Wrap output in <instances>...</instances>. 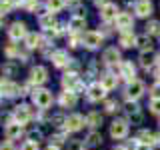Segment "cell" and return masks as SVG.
<instances>
[{"instance_id": "1", "label": "cell", "mask_w": 160, "mask_h": 150, "mask_svg": "<svg viewBox=\"0 0 160 150\" xmlns=\"http://www.w3.org/2000/svg\"><path fill=\"white\" fill-rule=\"evenodd\" d=\"M32 100L38 108L46 110L50 104H52V94H50V90H46V88H38V90L32 92Z\"/></svg>"}, {"instance_id": "2", "label": "cell", "mask_w": 160, "mask_h": 150, "mask_svg": "<svg viewBox=\"0 0 160 150\" xmlns=\"http://www.w3.org/2000/svg\"><path fill=\"white\" fill-rule=\"evenodd\" d=\"M82 44L86 48H90V50L98 48L100 44H102V34H100V32H94V30H88V32L82 34Z\"/></svg>"}, {"instance_id": "3", "label": "cell", "mask_w": 160, "mask_h": 150, "mask_svg": "<svg viewBox=\"0 0 160 150\" xmlns=\"http://www.w3.org/2000/svg\"><path fill=\"white\" fill-rule=\"evenodd\" d=\"M128 134V122L126 120H114L112 124H110V136L112 138H116V140H120V138H124Z\"/></svg>"}, {"instance_id": "4", "label": "cell", "mask_w": 160, "mask_h": 150, "mask_svg": "<svg viewBox=\"0 0 160 150\" xmlns=\"http://www.w3.org/2000/svg\"><path fill=\"white\" fill-rule=\"evenodd\" d=\"M84 124H86V120H84V116H80V114H70V116L64 120V128H66L68 132H78Z\"/></svg>"}, {"instance_id": "5", "label": "cell", "mask_w": 160, "mask_h": 150, "mask_svg": "<svg viewBox=\"0 0 160 150\" xmlns=\"http://www.w3.org/2000/svg\"><path fill=\"white\" fill-rule=\"evenodd\" d=\"M8 36H10V40H14V42H18V40L26 38V36H28L26 24H24V22H14L12 26L8 28Z\"/></svg>"}, {"instance_id": "6", "label": "cell", "mask_w": 160, "mask_h": 150, "mask_svg": "<svg viewBox=\"0 0 160 150\" xmlns=\"http://www.w3.org/2000/svg\"><path fill=\"white\" fill-rule=\"evenodd\" d=\"M144 94V82H140V80H132V82H128L126 86V98L128 100H136Z\"/></svg>"}, {"instance_id": "7", "label": "cell", "mask_w": 160, "mask_h": 150, "mask_svg": "<svg viewBox=\"0 0 160 150\" xmlns=\"http://www.w3.org/2000/svg\"><path fill=\"white\" fill-rule=\"evenodd\" d=\"M108 90L102 86V82H94L88 86V100H92V102H98V100H102L106 96Z\"/></svg>"}, {"instance_id": "8", "label": "cell", "mask_w": 160, "mask_h": 150, "mask_svg": "<svg viewBox=\"0 0 160 150\" xmlns=\"http://www.w3.org/2000/svg\"><path fill=\"white\" fill-rule=\"evenodd\" d=\"M62 86L72 92V90H80V88H82V84H80L76 72H66V74L62 76Z\"/></svg>"}, {"instance_id": "9", "label": "cell", "mask_w": 160, "mask_h": 150, "mask_svg": "<svg viewBox=\"0 0 160 150\" xmlns=\"http://www.w3.org/2000/svg\"><path fill=\"white\" fill-rule=\"evenodd\" d=\"M48 80V70L44 66H34L32 70H30V82L32 84H44Z\"/></svg>"}, {"instance_id": "10", "label": "cell", "mask_w": 160, "mask_h": 150, "mask_svg": "<svg viewBox=\"0 0 160 150\" xmlns=\"http://www.w3.org/2000/svg\"><path fill=\"white\" fill-rule=\"evenodd\" d=\"M30 118H32V108H30V106L22 104V106H16V108H14V122L26 124Z\"/></svg>"}, {"instance_id": "11", "label": "cell", "mask_w": 160, "mask_h": 150, "mask_svg": "<svg viewBox=\"0 0 160 150\" xmlns=\"http://www.w3.org/2000/svg\"><path fill=\"white\" fill-rule=\"evenodd\" d=\"M118 14H120V10H118L116 4H112V2H108L106 6L100 8V16H102V20H106V22H110V20H116Z\"/></svg>"}, {"instance_id": "12", "label": "cell", "mask_w": 160, "mask_h": 150, "mask_svg": "<svg viewBox=\"0 0 160 150\" xmlns=\"http://www.w3.org/2000/svg\"><path fill=\"white\" fill-rule=\"evenodd\" d=\"M134 12H136V16H140V18H148L150 14H152V2H150V0H138V2L134 4Z\"/></svg>"}, {"instance_id": "13", "label": "cell", "mask_w": 160, "mask_h": 150, "mask_svg": "<svg viewBox=\"0 0 160 150\" xmlns=\"http://www.w3.org/2000/svg\"><path fill=\"white\" fill-rule=\"evenodd\" d=\"M114 22H116V28H118V30H122V32H128V30L132 28V22H134V20H132V16H130L128 12H120L118 18L114 20Z\"/></svg>"}, {"instance_id": "14", "label": "cell", "mask_w": 160, "mask_h": 150, "mask_svg": "<svg viewBox=\"0 0 160 150\" xmlns=\"http://www.w3.org/2000/svg\"><path fill=\"white\" fill-rule=\"evenodd\" d=\"M102 62L104 64H108V66H114V64H120V52L116 48H106L104 50V54H102Z\"/></svg>"}, {"instance_id": "15", "label": "cell", "mask_w": 160, "mask_h": 150, "mask_svg": "<svg viewBox=\"0 0 160 150\" xmlns=\"http://www.w3.org/2000/svg\"><path fill=\"white\" fill-rule=\"evenodd\" d=\"M120 76H122L124 80H128V82H132L134 76H136V70H134L132 62H120Z\"/></svg>"}, {"instance_id": "16", "label": "cell", "mask_w": 160, "mask_h": 150, "mask_svg": "<svg viewBox=\"0 0 160 150\" xmlns=\"http://www.w3.org/2000/svg\"><path fill=\"white\" fill-rule=\"evenodd\" d=\"M76 92H70V90H66V92L60 94V106L62 108H72L76 106Z\"/></svg>"}, {"instance_id": "17", "label": "cell", "mask_w": 160, "mask_h": 150, "mask_svg": "<svg viewBox=\"0 0 160 150\" xmlns=\"http://www.w3.org/2000/svg\"><path fill=\"white\" fill-rule=\"evenodd\" d=\"M70 60H72V58H68V54L64 52V50H58V52H54V54H52V62H54V66H56V68H64V66H68Z\"/></svg>"}, {"instance_id": "18", "label": "cell", "mask_w": 160, "mask_h": 150, "mask_svg": "<svg viewBox=\"0 0 160 150\" xmlns=\"http://www.w3.org/2000/svg\"><path fill=\"white\" fill-rule=\"evenodd\" d=\"M22 126H24V124H20V122H10V124H6V136H8V140L20 138V134H22Z\"/></svg>"}, {"instance_id": "19", "label": "cell", "mask_w": 160, "mask_h": 150, "mask_svg": "<svg viewBox=\"0 0 160 150\" xmlns=\"http://www.w3.org/2000/svg\"><path fill=\"white\" fill-rule=\"evenodd\" d=\"M22 94V90L18 88V84L10 82V80H2V94L4 96H16V94Z\"/></svg>"}, {"instance_id": "20", "label": "cell", "mask_w": 160, "mask_h": 150, "mask_svg": "<svg viewBox=\"0 0 160 150\" xmlns=\"http://www.w3.org/2000/svg\"><path fill=\"white\" fill-rule=\"evenodd\" d=\"M38 24H40V28H42V30H52V28L58 26L52 14H42V16L38 18Z\"/></svg>"}, {"instance_id": "21", "label": "cell", "mask_w": 160, "mask_h": 150, "mask_svg": "<svg viewBox=\"0 0 160 150\" xmlns=\"http://www.w3.org/2000/svg\"><path fill=\"white\" fill-rule=\"evenodd\" d=\"M136 38L138 36H134L132 32H122V36H120V44H122L124 48H130V46H136Z\"/></svg>"}, {"instance_id": "22", "label": "cell", "mask_w": 160, "mask_h": 150, "mask_svg": "<svg viewBox=\"0 0 160 150\" xmlns=\"http://www.w3.org/2000/svg\"><path fill=\"white\" fill-rule=\"evenodd\" d=\"M24 42H26V48H30V50H32V48H38V46H42V44H40V42H42V38H40L36 32H30L28 36L24 38Z\"/></svg>"}, {"instance_id": "23", "label": "cell", "mask_w": 160, "mask_h": 150, "mask_svg": "<svg viewBox=\"0 0 160 150\" xmlns=\"http://www.w3.org/2000/svg\"><path fill=\"white\" fill-rule=\"evenodd\" d=\"M136 46L142 50V52H150V48H152V40H150L148 34H146V36H138L136 38Z\"/></svg>"}, {"instance_id": "24", "label": "cell", "mask_w": 160, "mask_h": 150, "mask_svg": "<svg viewBox=\"0 0 160 150\" xmlns=\"http://www.w3.org/2000/svg\"><path fill=\"white\" fill-rule=\"evenodd\" d=\"M116 84H118V78L114 76V74H104V76H102V86L106 90H114Z\"/></svg>"}, {"instance_id": "25", "label": "cell", "mask_w": 160, "mask_h": 150, "mask_svg": "<svg viewBox=\"0 0 160 150\" xmlns=\"http://www.w3.org/2000/svg\"><path fill=\"white\" fill-rule=\"evenodd\" d=\"M68 28H70V32H78L80 28H84V16H74V18H70Z\"/></svg>"}, {"instance_id": "26", "label": "cell", "mask_w": 160, "mask_h": 150, "mask_svg": "<svg viewBox=\"0 0 160 150\" xmlns=\"http://www.w3.org/2000/svg\"><path fill=\"white\" fill-rule=\"evenodd\" d=\"M100 122H102V116H100L98 112H90L88 116H86V124L90 128H96V126H100Z\"/></svg>"}, {"instance_id": "27", "label": "cell", "mask_w": 160, "mask_h": 150, "mask_svg": "<svg viewBox=\"0 0 160 150\" xmlns=\"http://www.w3.org/2000/svg\"><path fill=\"white\" fill-rule=\"evenodd\" d=\"M138 60H140V66L142 68H152V64H154V58H152L150 52H142Z\"/></svg>"}, {"instance_id": "28", "label": "cell", "mask_w": 160, "mask_h": 150, "mask_svg": "<svg viewBox=\"0 0 160 150\" xmlns=\"http://www.w3.org/2000/svg\"><path fill=\"white\" fill-rule=\"evenodd\" d=\"M46 8L50 10V14H54V12H60V10L64 8V0H48Z\"/></svg>"}, {"instance_id": "29", "label": "cell", "mask_w": 160, "mask_h": 150, "mask_svg": "<svg viewBox=\"0 0 160 150\" xmlns=\"http://www.w3.org/2000/svg\"><path fill=\"white\" fill-rule=\"evenodd\" d=\"M100 142H102V136H100V132H90L88 134V138H86V144L88 146H100Z\"/></svg>"}, {"instance_id": "30", "label": "cell", "mask_w": 160, "mask_h": 150, "mask_svg": "<svg viewBox=\"0 0 160 150\" xmlns=\"http://www.w3.org/2000/svg\"><path fill=\"white\" fill-rule=\"evenodd\" d=\"M146 34H160V22L150 20V22L146 24Z\"/></svg>"}, {"instance_id": "31", "label": "cell", "mask_w": 160, "mask_h": 150, "mask_svg": "<svg viewBox=\"0 0 160 150\" xmlns=\"http://www.w3.org/2000/svg\"><path fill=\"white\" fill-rule=\"evenodd\" d=\"M6 56L10 58V60H12V58H20V50L16 48V44H8V46H6Z\"/></svg>"}, {"instance_id": "32", "label": "cell", "mask_w": 160, "mask_h": 150, "mask_svg": "<svg viewBox=\"0 0 160 150\" xmlns=\"http://www.w3.org/2000/svg\"><path fill=\"white\" fill-rule=\"evenodd\" d=\"M150 112H152V114H160V98H152V100H150Z\"/></svg>"}, {"instance_id": "33", "label": "cell", "mask_w": 160, "mask_h": 150, "mask_svg": "<svg viewBox=\"0 0 160 150\" xmlns=\"http://www.w3.org/2000/svg\"><path fill=\"white\" fill-rule=\"evenodd\" d=\"M20 150H38V142H34V140H26V142L20 146Z\"/></svg>"}, {"instance_id": "34", "label": "cell", "mask_w": 160, "mask_h": 150, "mask_svg": "<svg viewBox=\"0 0 160 150\" xmlns=\"http://www.w3.org/2000/svg\"><path fill=\"white\" fill-rule=\"evenodd\" d=\"M2 72H4V76H8V74H12V72H14V64H12V62L4 64V66H2Z\"/></svg>"}, {"instance_id": "35", "label": "cell", "mask_w": 160, "mask_h": 150, "mask_svg": "<svg viewBox=\"0 0 160 150\" xmlns=\"http://www.w3.org/2000/svg\"><path fill=\"white\" fill-rule=\"evenodd\" d=\"M150 92H152V98H160V82L154 84V86L150 88Z\"/></svg>"}, {"instance_id": "36", "label": "cell", "mask_w": 160, "mask_h": 150, "mask_svg": "<svg viewBox=\"0 0 160 150\" xmlns=\"http://www.w3.org/2000/svg\"><path fill=\"white\" fill-rule=\"evenodd\" d=\"M116 108H118V104L114 102V100H108V102H106V110H108V112H114Z\"/></svg>"}, {"instance_id": "37", "label": "cell", "mask_w": 160, "mask_h": 150, "mask_svg": "<svg viewBox=\"0 0 160 150\" xmlns=\"http://www.w3.org/2000/svg\"><path fill=\"white\" fill-rule=\"evenodd\" d=\"M134 150H152L150 148V144H144V142H138V146L134 148Z\"/></svg>"}, {"instance_id": "38", "label": "cell", "mask_w": 160, "mask_h": 150, "mask_svg": "<svg viewBox=\"0 0 160 150\" xmlns=\"http://www.w3.org/2000/svg\"><path fill=\"white\" fill-rule=\"evenodd\" d=\"M80 40H82V38H78V36H72V38H70V46H72V48H76Z\"/></svg>"}, {"instance_id": "39", "label": "cell", "mask_w": 160, "mask_h": 150, "mask_svg": "<svg viewBox=\"0 0 160 150\" xmlns=\"http://www.w3.org/2000/svg\"><path fill=\"white\" fill-rule=\"evenodd\" d=\"M0 150H14V146H12V142H10V140H6V142L2 144V148Z\"/></svg>"}, {"instance_id": "40", "label": "cell", "mask_w": 160, "mask_h": 150, "mask_svg": "<svg viewBox=\"0 0 160 150\" xmlns=\"http://www.w3.org/2000/svg\"><path fill=\"white\" fill-rule=\"evenodd\" d=\"M80 148H82L80 142H72V144H70V150H80Z\"/></svg>"}, {"instance_id": "41", "label": "cell", "mask_w": 160, "mask_h": 150, "mask_svg": "<svg viewBox=\"0 0 160 150\" xmlns=\"http://www.w3.org/2000/svg\"><path fill=\"white\" fill-rule=\"evenodd\" d=\"M154 76H156V78L160 80V64H158V66H156V68H154Z\"/></svg>"}, {"instance_id": "42", "label": "cell", "mask_w": 160, "mask_h": 150, "mask_svg": "<svg viewBox=\"0 0 160 150\" xmlns=\"http://www.w3.org/2000/svg\"><path fill=\"white\" fill-rule=\"evenodd\" d=\"M94 2H96L98 6H100V4H102V6H106V4H108V0H94Z\"/></svg>"}, {"instance_id": "43", "label": "cell", "mask_w": 160, "mask_h": 150, "mask_svg": "<svg viewBox=\"0 0 160 150\" xmlns=\"http://www.w3.org/2000/svg\"><path fill=\"white\" fill-rule=\"evenodd\" d=\"M46 150H60V148H58V146H52V144H50V146H48Z\"/></svg>"}, {"instance_id": "44", "label": "cell", "mask_w": 160, "mask_h": 150, "mask_svg": "<svg viewBox=\"0 0 160 150\" xmlns=\"http://www.w3.org/2000/svg\"><path fill=\"white\" fill-rule=\"evenodd\" d=\"M114 150H126V148H122V146H118V148H114Z\"/></svg>"}, {"instance_id": "45", "label": "cell", "mask_w": 160, "mask_h": 150, "mask_svg": "<svg viewBox=\"0 0 160 150\" xmlns=\"http://www.w3.org/2000/svg\"><path fill=\"white\" fill-rule=\"evenodd\" d=\"M156 60H158V64H160V54H158V58H156Z\"/></svg>"}]
</instances>
